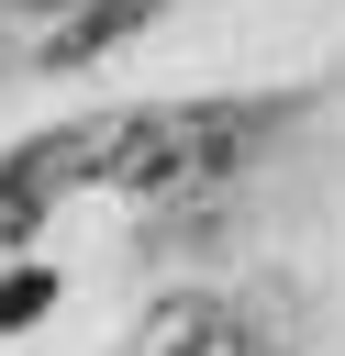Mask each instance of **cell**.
Listing matches in <instances>:
<instances>
[{"mask_svg": "<svg viewBox=\"0 0 345 356\" xmlns=\"http://www.w3.org/2000/svg\"><path fill=\"white\" fill-rule=\"evenodd\" d=\"M234 134H245V111H145V122H111V134H89V145H100V167H111V178L167 189V178L223 167V145H234Z\"/></svg>", "mask_w": 345, "mask_h": 356, "instance_id": "1", "label": "cell"}, {"mask_svg": "<svg viewBox=\"0 0 345 356\" xmlns=\"http://www.w3.org/2000/svg\"><path fill=\"white\" fill-rule=\"evenodd\" d=\"M33 211H45V167H0V256L33 234Z\"/></svg>", "mask_w": 345, "mask_h": 356, "instance_id": "2", "label": "cell"}, {"mask_svg": "<svg viewBox=\"0 0 345 356\" xmlns=\"http://www.w3.org/2000/svg\"><path fill=\"white\" fill-rule=\"evenodd\" d=\"M167 356H256V334L245 323H223V312H200V323H178V345Z\"/></svg>", "mask_w": 345, "mask_h": 356, "instance_id": "3", "label": "cell"}, {"mask_svg": "<svg viewBox=\"0 0 345 356\" xmlns=\"http://www.w3.org/2000/svg\"><path fill=\"white\" fill-rule=\"evenodd\" d=\"M45 300H56V278H45V267H22V278H0V334H11V323H33Z\"/></svg>", "mask_w": 345, "mask_h": 356, "instance_id": "4", "label": "cell"}]
</instances>
